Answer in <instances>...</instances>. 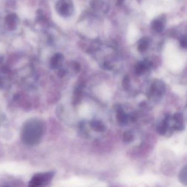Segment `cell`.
Returning <instances> with one entry per match:
<instances>
[{
	"label": "cell",
	"instance_id": "obj_1",
	"mask_svg": "<svg viewBox=\"0 0 187 187\" xmlns=\"http://www.w3.org/2000/svg\"><path fill=\"white\" fill-rule=\"evenodd\" d=\"M43 132V125L40 121L32 120L28 122L23 130L22 137L25 143L35 144L39 142Z\"/></svg>",
	"mask_w": 187,
	"mask_h": 187
},
{
	"label": "cell",
	"instance_id": "obj_2",
	"mask_svg": "<svg viewBox=\"0 0 187 187\" xmlns=\"http://www.w3.org/2000/svg\"><path fill=\"white\" fill-rule=\"evenodd\" d=\"M53 173H41L36 175L34 177L30 182V186H40L50 182L52 178Z\"/></svg>",
	"mask_w": 187,
	"mask_h": 187
},
{
	"label": "cell",
	"instance_id": "obj_3",
	"mask_svg": "<svg viewBox=\"0 0 187 187\" xmlns=\"http://www.w3.org/2000/svg\"><path fill=\"white\" fill-rule=\"evenodd\" d=\"M165 92V85L160 81H157L151 84L149 90L150 96L161 97Z\"/></svg>",
	"mask_w": 187,
	"mask_h": 187
},
{
	"label": "cell",
	"instance_id": "obj_4",
	"mask_svg": "<svg viewBox=\"0 0 187 187\" xmlns=\"http://www.w3.org/2000/svg\"><path fill=\"white\" fill-rule=\"evenodd\" d=\"M115 109L116 113V118L118 123L122 125L127 124L129 120V116L125 112L121 105L116 104Z\"/></svg>",
	"mask_w": 187,
	"mask_h": 187
},
{
	"label": "cell",
	"instance_id": "obj_5",
	"mask_svg": "<svg viewBox=\"0 0 187 187\" xmlns=\"http://www.w3.org/2000/svg\"><path fill=\"white\" fill-rule=\"evenodd\" d=\"M151 66V63L150 62L148 61H144L140 62L137 64L136 67V74L140 76L145 72H146L148 69L150 68Z\"/></svg>",
	"mask_w": 187,
	"mask_h": 187
},
{
	"label": "cell",
	"instance_id": "obj_6",
	"mask_svg": "<svg viewBox=\"0 0 187 187\" xmlns=\"http://www.w3.org/2000/svg\"><path fill=\"white\" fill-rule=\"evenodd\" d=\"M172 119V116L170 114H166L165 118L163 120L161 124L157 128V131L160 135H165L168 131V122Z\"/></svg>",
	"mask_w": 187,
	"mask_h": 187
},
{
	"label": "cell",
	"instance_id": "obj_7",
	"mask_svg": "<svg viewBox=\"0 0 187 187\" xmlns=\"http://www.w3.org/2000/svg\"><path fill=\"white\" fill-rule=\"evenodd\" d=\"M166 20L164 18H157L152 21L151 23V26L154 30L157 33L162 32L165 28Z\"/></svg>",
	"mask_w": 187,
	"mask_h": 187
},
{
	"label": "cell",
	"instance_id": "obj_8",
	"mask_svg": "<svg viewBox=\"0 0 187 187\" xmlns=\"http://www.w3.org/2000/svg\"><path fill=\"white\" fill-rule=\"evenodd\" d=\"M90 126L92 129L98 132H103L105 131L106 127L101 121L98 120H93L90 122Z\"/></svg>",
	"mask_w": 187,
	"mask_h": 187
},
{
	"label": "cell",
	"instance_id": "obj_9",
	"mask_svg": "<svg viewBox=\"0 0 187 187\" xmlns=\"http://www.w3.org/2000/svg\"><path fill=\"white\" fill-rule=\"evenodd\" d=\"M150 43L149 39L146 37H144L140 39L138 43V50L140 52H143L148 49Z\"/></svg>",
	"mask_w": 187,
	"mask_h": 187
},
{
	"label": "cell",
	"instance_id": "obj_10",
	"mask_svg": "<svg viewBox=\"0 0 187 187\" xmlns=\"http://www.w3.org/2000/svg\"><path fill=\"white\" fill-rule=\"evenodd\" d=\"M187 165H184V167L182 168L179 173V180L185 186L187 185Z\"/></svg>",
	"mask_w": 187,
	"mask_h": 187
},
{
	"label": "cell",
	"instance_id": "obj_11",
	"mask_svg": "<svg viewBox=\"0 0 187 187\" xmlns=\"http://www.w3.org/2000/svg\"><path fill=\"white\" fill-rule=\"evenodd\" d=\"M172 119L175 121L176 124L182 125L184 124V118L183 115L181 113H177L175 114L173 116H172Z\"/></svg>",
	"mask_w": 187,
	"mask_h": 187
},
{
	"label": "cell",
	"instance_id": "obj_12",
	"mask_svg": "<svg viewBox=\"0 0 187 187\" xmlns=\"http://www.w3.org/2000/svg\"><path fill=\"white\" fill-rule=\"evenodd\" d=\"M134 139L133 135L130 131H126L124 132L123 135V141L126 143H129L133 141Z\"/></svg>",
	"mask_w": 187,
	"mask_h": 187
},
{
	"label": "cell",
	"instance_id": "obj_13",
	"mask_svg": "<svg viewBox=\"0 0 187 187\" xmlns=\"http://www.w3.org/2000/svg\"><path fill=\"white\" fill-rule=\"evenodd\" d=\"M122 85L125 91H127L129 90L130 87V79L129 75L125 76L124 79L122 80Z\"/></svg>",
	"mask_w": 187,
	"mask_h": 187
},
{
	"label": "cell",
	"instance_id": "obj_14",
	"mask_svg": "<svg viewBox=\"0 0 187 187\" xmlns=\"http://www.w3.org/2000/svg\"><path fill=\"white\" fill-rule=\"evenodd\" d=\"M180 44H181V46L183 48H186L187 43V38H186L185 36L182 37V39H181V41H180Z\"/></svg>",
	"mask_w": 187,
	"mask_h": 187
},
{
	"label": "cell",
	"instance_id": "obj_15",
	"mask_svg": "<svg viewBox=\"0 0 187 187\" xmlns=\"http://www.w3.org/2000/svg\"><path fill=\"white\" fill-rule=\"evenodd\" d=\"M125 0H117V2L116 5H118V6H121L124 2Z\"/></svg>",
	"mask_w": 187,
	"mask_h": 187
}]
</instances>
